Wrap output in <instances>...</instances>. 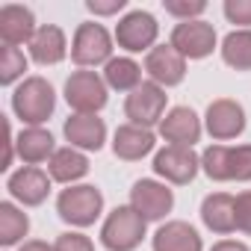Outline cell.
Masks as SVG:
<instances>
[{"label": "cell", "instance_id": "cell-1", "mask_svg": "<svg viewBox=\"0 0 251 251\" xmlns=\"http://www.w3.org/2000/svg\"><path fill=\"white\" fill-rule=\"evenodd\" d=\"M53 106H56V95H53V86L45 80V77H27L15 95H12V109L15 115L30 124V127H39L45 124L50 115H53Z\"/></svg>", "mask_w": 251, "mask_h": 251}, {"label": "cell", "instance_id": "cell-2", "mask_svg": "<svg viewBox=\"0 0 251 251\" xmlns=\"http://www.w3.org/2000/svg\"><path fill=\"white\" fill-rule=\"evenodd\" d=\"M201 169L210 180H251V145H210L201 154Z\"/></svg>", "mask_w": 251, "mask_h": 251}, {"label": "cell", "instance_id": "cell-3", "mask_svg": "<svg viewBox=\"0 0 251 251\" xmlns=\"http://www.w3.org/2000/svg\"><path fill=\"white\" fill-rule=\"evenodd\" d=\"M145 225L148 222L130 204L127 207H115L106 216L103 227H100V242L109 251H133L145 239Z\"/></svg>", "mask_w": 251, "mask_h": 251}, {"label": "cell", "instance_id": "cell-4", "mask_svg": "<svg viewBox=\"0 0 251 251\" xmlns=\"http://www.w3.org/2000/svg\"><path fill=\"white\" fill-rule=\"evenodd\" d=\"M100 210H103V195H100L98 186H89V183H83V186H68V189H62L59 198H56V213H59V219L68 222V225H74V227H89V225H95V219L100 216Z\"/></svg>", "mask_w": 251, "mask_h": 251}, {"label": "cell", "instance_id": "cell-5", "mask_svg": "<svg viewBox=\"0 0 251 251\" xmlns=\"http://www.w3.org/2000/svg\"><path fill=\"white\" fill-rule=\"evenodd\" d=\"M106 80L95 71H74L65 80V100L71 109L83 115H95L100 106H106Z\"/></svg>", "mask_w": 251, "mask_h": 251}, {"label": "cell", "instance_id": "cell-6", "mask_svg": "<svg viewBox=\"0 0 251 251\" xmlns=\"http://www.w3.org/2000/svg\"><path fill=\"white\" fill-rule=\"evenodd\" d=\"M166 89L157 83H142L139 89H133L124 100V112H127L130 124L136 127H148L151 124H160L166 118Z\"/></svg>", "mask_w": 251, "mask_h": 251}, {"label": "cell", "instance_id": "cell-7", "mask_svg": "<svg viewBox=\"0 0 251 251\" xmlns=\"http://www.w3.org/2000/svg\"><path fill=\"white\" fill-rule=\"evenodd\" d=\"M71 59L80 68H92L112 59V36L100 24H80L71 42Z\"/></svg>", "mask_w": 251, "mask_h": 251}, {"label": "cell", "instance_id": "cell-8", "mask_svg": "<svg viewBox=\"0 0 251 251\" xmlns=\"http://www.w3.org/2000/svg\"><path fill=\"white\" fill-rule=\"evenodd\" d=\"M157 33H160V24L151 12L145 9H133L127 12L118 27H115V42L118 48L130 50V53H139V50H151L154 42H157Z\"/></svg>", "mask_w": 251, "mask_h": 251}, {"label": "cell", "instance_id": "cell-9", "mask_svg": "<svg viewBox=\"0 0 251 251\" xmlns=\"http://www.w3.org/2000/svg\"><path fill=\"white\" fill-rule=\"evenodd\" d=\"M183 59H204L213 53L216 48V30L207 21H180L172 30V42H169Z\"/></svg>", "mask_w": 251, "mask_h": 251}, {"label": "cell", "instance_id": "cell-10", "mask_svg": "<svg viewBox=\"0 0 251 251\" xmlns=\"http://www.w3.org/2000/svg\"><path fill=\"white\" fill-rule=\"evenodd\" d=\"M130 207L145 222H160L172 213L175 192L166 183H157V180H136L133 189H130Z\"/></svg>", "mask_w": 251, "mask_h": 251}, {"label": "cell", "instance_id": "cell-11", "mask_svg": "<svg viewBox=\"0 0 251 251\" xmlns=\"http://www.w3.org/2000/svg\"><path fill=\"white\" fill-rule=\"evenodd\" d=\"M201 169V157L192 148H180V145H166L163 151H157L154 157V172L160 177H166L169 183H189Z\"/></svg>", "mask_w": 251, "mask_h": 251}, {"label": "cell", "instance_id": "cell-12", "mask_svg": "<svg viewBox=\"0 0 251 251\" xmlns=\"http://www.w3.org/2000/svg\"><path fill=\"white\" fill-rule=\"evenodd\" d=\"M204 124H207V133L213 139H219V142L236 139L245 130V109L230 98H219V100H213L207 106Z\"/></svg>", "mask_w": 251, "mask_h": 251}, {"label": "cell", "instance_id": "cell-13", "mask_svg": "<svg viewBox=\"0 0 251 251\" xmlns=\"http://www.w3.org/2000/svg\"><path fill=\"white\" fill-rule=\"evenodd\" d=\"M145 71L157 86H177L186 77V59L172 45H157L145 56Z\"/></svg>", "mask_w": 251, "mask_h": 251}, {"label": "cell", "instance_id": "cell-14", "mask_svg": "<svg viewBox=\"0 0 251 251\" xmlns=\"http://www.w3.org/2000/svg\"><path fill=\"white\" fill-rule=\"evenodd\" d=\"M160 136L169 145H180V148H192L201 139V118L195 115V109L189 106H175L166 112V118L160 121Z\"/></svg>", "mask_w": 251, "mask_h": 251}, {"label": "cell", "instance_id": "cell-15", "mask_svg": "<svg viewBox=\"0 0 251 251\" xmlns=\"http://www.w3.org/2000/svg\"><path fill=\"white\" fill-rule=\"evenodd\" d=\"M6 189H9V195H12L15 201H21L24 207H36V204H42V201L48 198V192H50V177H48L42 169H36V166H24V169H18V172L9 177Z\"/></svg>", "mask_w": 251, "mask_h": 251}, {"label": "cell", "instance_id": "cell-16", "mask_svg": "<svg viewBox=\"0 0 251 251\" xmlns=\"http://www.w3.org/2000/svg\"><path fill=\"white\" fill-rule=\"evenodd\" d=\"M36 18L27 6L18 3H6L0 9V39H3L6 48H18L24 42H33L36 36Z\"/></svg>", "mask_w": 251, "mask_h": 251}, {"label": "cell", "instance_id": "cell-17", "mask_svg": "<svg viewBox=\"0 0 251 251\" xmlns=\"http://www.w3.org/2000/svg\"><path fill=\"white\" fill-rule=\"evenodd\" d=\"M65 139L71 142V148H83V151H100L106 142V124L98 115H71L65 121Z\"/></svg>", "mask_w": 251, "mask_h": 251}, {"label": "cell", "instance_id": "cell-18", "mask_svg": "<svg viewBox=\"0 0 251 251\" xmlns=\"http://www.w3.org/2000/svg\"><path fill=\"white\" fill-rule=\"evenodd\" d=\"M154 133L148 127H136V124H121V127L115 130V139H112V151L118 160H142L145 154L154 151Z\"/></svg>", "mask_w": 251, "mask_h": 251}, {"label": "cell", "instance_id": "cell-19", "mask_svg": "<svg viewBox=\"0 0 251 251\" xmlns=\"http://www.w3.org/2000/svg\"><path fill=\"white\" fill-rule=\"evenodd\" d=\"M201 219L213 233H233L236 230V198L227 192H213L201 204Z\"/></svg>", "mask_w": 251, "mask_h": 251}, {"label": "cell", "instance_id": "cell-20", "mask_svg": "<svg viewBox=\"0 0 251 251\" xmlns=\"http://www.w3.org/2000/svg\"><path fill=\"white\" fill-rule=\"evenodd\" d=\"M201 236L189 222H166L154 233V251H201Z\"/></svg>", "mask_w": 251, "mask_h": 251}, {"label": "cell", "instance_id": "cell-21", "mask_svg": "<svg viewBox=\"0 0 251 251\" xmlns=\"http://www.w3.org/2000/svg\"><path fill=\"white\" fill-rule=\"evenodd\" d=\"M65 50H68L65 33H62L56 24L39 27V33H36L33 42H30V56H33L39 65H56V62H62V59H65Z\"/></svg>", "mask_w": 251, "mask_h": 251}, {"label": "cell", "instance_id": "cell-22", "mask_svg": "<svg viewBox=\"0 0 251 251\" xmlns=\"http://www.w3.org/2000/svg\"><path fill=\"white\" fill-rule=\"evenodd\" d=\"M15 148H18V157L27 163V166H36V163H50V157L56 154L53 151V136L42 127H27L15 136Z\"/></svg>", "mask_w": 251, "mask_h": 251}, {"label": "cell", "instance_id": "cell-23", "mask_svg": "<svg viewBox=\"0 0 251 251\" xmlns=\"http://www.w3.org/2000/svg\"><path fill=\"white\" fill-rule=\"evenodd\" d=\"M48 172H50V180H59V183H74L80 177L89 175V157L77 148H59L50 163H48Z\"/></svg>", "mask_w": 251, "mask_h": 251}, {"label": "cell", "instance_id": "cell-24", "mask_svg": "<svg viewBox=\"0 0 251 251\" xmlns=\"http://www.w3.org/2000/svg\"><path fill=\"white\" fill-rule=\"evenodd\" d=\"M103 80H106L109 89L133 92V89L142 86V68H139V62H133L130 56H118V59H109V62H106Z\"/></svg>", "mask_w": 251, "mask_h": 251}, {"label": "cell", "instance_id": "cell-25", "mask_svg": "<svg viewBox=\"0 0 251 251\" xmlns=\"http://www.w3.org/2000/svg\"><path fill=\"white\" fill-rule=\"evenodd\" d=\"M222 59L236 71H251V30H230L222 39Z\"/></svg>", "mask_w": 251, "mask_h": 251}, {"label": "cell", "instance_id": "cell-26", "mask_svg": "<svg viewBox=\"0 0 251 251\" xmlns=\"http://www.w3.org/2000/svg\"><path fill=\"white\" fill-rule=\"evenodd\" d=\"M27 230H30L27 213H21V210H18L15 204H9V201L0 204V242H3L6 248H9V245H18V242L27 236Z\"/></svg>", "mask_w": 251, "mask_h": 251}, {"label": "cell", "instance_id": "cell-27", "mask_svg": "<svg viewBox=\"0 0 251 251\" xmlns=\"http://www.w3.org/2000/svg\"><path fill=\"white\" fill-rule=\"evenodd\" d=\"M24 71H27V59H24V53L18 48H3V50H0V83L9 86Z\"/></svg>", "mask_w": 251, "mask_h": 251}, {"label": "cell", "instance_id": "cell-28", "mask_svg": "<svg viewBox=\"0 0 251 251\" xmlns=\"http://www.w3.org/2000/svg\"><path fill=\"white\" fill-rule=\"evenodd\" d=\"M166 12L180 18V21H198V15H204L207 3L204 0H166Z\"/></svg>", "mask_w": 251, "mask_h": 251}, {"label": "cell", "instance_id": "cell-29", "mask_svg": "<svg viewBox=\"0 0 251 251\" xmlns=\"http://www.w3.org/2000/svg\"><path fill=\"white\" fill-rule=\"evenodd\" d=\"M225 18L230 24H239L242 30L251 27V0H227L225 3Z\"/></svg>", "mask_w": 251, "mask_h": 251}, {"label": "cell", "instance_id": "cell-30", "mask_svg": "<svg viewBox=\"0 0 251 251\" xmlns=\"http://www.w3.org/2000/svg\"><path fill=\"white\" fill-rule=\"evenodd\" d=\"M53 248H56V251H95L92 239H89V236H83V233H74V230L59 233V239H56V245H53Z\"/></svg>", "mask_w": 251, "mask_h": 251}, {"label": "cell", "instance_id": "cell-31", "mask_svg": "<svg viewBox=\"0 0 251 251\" xmlns=\"http://www.w3.org/2000/svg\"><path fill=\"white\" fill-rule=\"evenodd\" d=\"M236 230L251 233V189L236 195Z\"/></svg>", "mask_w": 251, "mask_h": 251}, {"label": "cell", "instance_id": "cell-32", "mask_svg": "<svg viewBox=\"0 0 251 251\" xmlns=\"http://www.w3.org/2000/svg\"><path fill=\"white\" fill-rule=\"evenodd\" d=\"M12 151H18L15 136H12V124H9V118H3V160H0V169L12 166Z\"/></svg>", "mask_w": 251, "mask_h": 251}, {"label": "cell", "instance_id": "cell-33", "mask_svg": "<svg viewBox=\"0 0 251 251\" xmlns=\"http://www.w3.org/2000/svg\"><path fill=\"white\" fill-rule=\"evenodd\" d=\"M86 9L95 12V15H115V12L124 9V0H109V3H100V0H89Z\"/></svg>", "mask_w": 251, "mask_h": 251}, {"label": "cell", "instance_id": "cell-34", "mask_svg": "<svg viewBox=\"0 0 251 251\" xmlns=\"http://www.w3.org/2000/svg\"><path fill=\"white\" fill-rule=\"evenodd\" d=\"M210 251H248V245H245V242H236V239H222V242H216Z\"/></svg>", "mask_w": 251, "mask_h": 251}, {"label": "cell", "instance_id": "cell-35", "mask_svg": "<svg viewBox=\"0 0 251 251\" xmlns=\"http://www.w3.org/2000/svg\"><path fill=\"white\" fill-rule=\"evenodd\" d=\"M21 251H56V248L48 245V242H42V239H30V242L21 245Z\"/></svg>", "mask_w": 251, "mask_h": 251}]
</instances>
